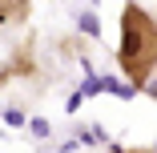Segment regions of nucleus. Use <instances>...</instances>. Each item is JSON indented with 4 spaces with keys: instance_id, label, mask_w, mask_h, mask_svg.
I'll list each match as a JSON object with an SVG mask.
<instances>
[{
    "instance_id": "1",
    "label": "nucleus",
    "mask_w": 157,
    "mask_h": 153,
    "mask_svg": "<svg viewBox=\"0 0 157 153\" xmlns=\"http://www.w3.org/2000/svg\"><path fill=\"white\" fill-rule=\"evenodd\" d=\"M121 73L133 85H145L157 69V20L141 4H125L121 12V52H117Z\"/></svg>"
},
{
    "instance_id": "2",
    "label": "nucleus",
    "mask_w": 157,
    "mask_h": 153,
    "mask_svg": "<svg viewBox=\"0 0 157 153\" xmlns=\"http://www.w3.org/2000/svg\"><path fill=\"white\" fill-rule=\"evenodd\" d=\"M28 16V0H0V24H20Z\"/></svg>"
},
{
    "instance_id": "3",
    "label": "nucleus",
    "mask_w": 157,
    "mask_h": 153,
    "mask_svg": "<svg viewBox=\"0 0 157 153\" xmlns=\"http://www.w3.org/2000/svg\"><path fill=\"white\" fill-rule=\"evenodd\" d=\"M117 153H149V149H117Z\"/></svg>"
}]
</instances>
